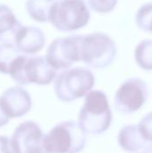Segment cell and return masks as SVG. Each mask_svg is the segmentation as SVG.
I'll use <instances>...</instances> for the list:
<instances>
[{"instance_id":"obj_20","label":"cell","mask_w":152,"mask_h":153,"mask_svg":"<svg viewBox=\"0 0 152 153\" xmlns=\"http://www.w3.org/2000/svg\"><path fill=\"white\" fill-rule=\"evenodd\" d=\"M8 120H9V117L6 115V113H5V111L4 109L2 104L0 102V126H3L6 125Z\"/></svg>"},{"instance_id":"obj_13","label":"cell","mask_w":152,"mask_h":153,"mask_svg":"<svg viewBox=\"0 0 152 153\" xmlns=\"http://www.w3.org/2000/svg\"><path fill=\"white\" fill-rule=\"evenodd\" d=\"M21 56L17 48L8 41L0 42V73L9 74L17 60Z\"/></svg>"},{"instance_id":"obj_17","label":"cell","mask_w":152,"mask_h":153,"mask_svg":"<svg viewBox=\"0 0 152 153\" xmlns=\"http://www.w3.org/2000/svg\"><path fill=\"white\" fill-rule=\"evenodd\" d=\"M135 21L140 29L152 32V3L141 6L136 13Z\"/></svg>"},{"instance_id":"obj_4","label":"cell","mask_w":152,"mask_h":153,"mask_svg":"<svg viewBox=\"0 0 152 153\" xmlns=\"http://www.w3.org/2000/svg\"><path fill=\"white\" fill-rule=\"evenodd\" d=\"M95 83L93 74L83 67L63 71L56 80L54 90L56 97L65 102H71L86 96Z\"/></svg>"},{"instance_id":"obj_22","label":"cell","mask_w":152,"mask_h":153,"mask_svg":"<svg viewBox=\"0 0 152 153\" xmlns=\"http://www.w3.org/2000/svg\"><path fill=\"white\" fill-rule=\"evenodd\" d=\"M0 39H1V36H0Z\"/></svg>"},{"instance_id":"obj_11","label":"cell","mask_w":152,"mask_h":153,"mask_svg":"<svg viewBox=\"0 0 152 153\" xmlns=\"http://www.w3.org/2000/svg\"><path fill=\"white\" fill-rule=\"evenodd\" d=\"M15 47L20 52L33 54L39 51L45 44L43 31L33 26L21 25L13 32Z\"/></svg>"},{"instance_id":"obj_1","label":"cell","mask_w":152,"mask_h":153,"mask_svg":"<svg viewBox=\"0 0 152 153\" xmlns=\"http://www.w3.org/2000/svg\"><path fill=\"white\" fill-rule=\"evenodd\" d=\"M112 112L107 95L101 91H91L85 96L79 113L78 125L85 134H99L108 129Z\"/></svg>"},{"instance_id":"obj_16","label":"cell","mask_w":152,"mask_h":153,"mask_svg":"<svg viewBox=\"0 0 152 153\" xmlns=\"http://www.w3.org/2000/svg\"><path fill=\"white\" fill-rule=\"evenodd\" d=\"M21 25L12 10L7 5L0 4V36L9 30L13 33Z\"/></svg>"},{"instance_id":"obj_18","label":"cell","mask_w":152,"mask_h":153,"mask_svg":"<svg viewBox=\"0 0 152 153\" xmlns=\"http://www.w3.org/2000/svg\"><path fill=\"white\" fill-rule=\"evenodd\" d=\"M117 2L115 0H107V1H88L87 4H89L90 6V8L96 12H99V13H107V12H110L112 11L116 5Z\"/></svg>"},{"instance_id":"obj_21","label":"cell","mask_w":152,"mask_h":153,"mask_svg":"<svg viewBox=\"0 0 152 153\" xmlns=\"http://www.w3.org/2000/svg\"><path fill=\"white\" fill-rule=\"evenodd\" d=\"M143 153H152V146H150L149 148H147L146 151Z\"/></svg>"},{"instance_id":"obj_10","label":"cell","mask_w":152,"mask_h":153,"mask_svg":"<svg viewBox=\"0 0 152 153\" xmlns=\"http://www.w3.org/2000/svg\"><path fill=\"white\" fill-rule=\"evenodd\" d=\"M0 102L9 118L22 117L31 107L30 96L21 87L7 89L0 96Z\"/></svg>"},{"instance_id":"obj_12","label":"cell","mask_w":152,"mask_h":153,"mask_svg":"<svg viewBox=\"0 0 152 153\" xmlns=\"http://www.w3.org/2000/svg\"><path fill=\"white\" fill-rule=\"evenodd\" d=\"M118 143L125 152H134L144 148L147 142L142 136L138 126L127 125L118 134Z\"/></svg>"},{"instance_id":"obj_19","label":"cell","mask_w":152,"mask_h":153,"mask_svg":"<svg viewBox=\"0 0 152 153\" xmlns=\"http://www.w3.org/2000/svg\"><path fill=\"white\" fill-rule=\"evenodd\" d=\"M0 153H15L11 139L6 136H0Z\"/></svg>"},{"instance_id":"obj_5","label":"cell","mask_w":152,"mask_h":153,"mask_svg":"<svg viewBox=\"0 0 152 153\" xmlns=\"http://www.w3.org/2000/svg\"><path fill=\"white\" fill-rule=\"evenodd\" d=\"M56 70L44 56L21 55L15 61L10 75L19 84L30 82L39 85L50 83L56 77Z\"/></svg>"},{"instance_id":"obj_9","label":"cell","mask_w":152,"mask_h":153,"mask_svg":"<svg viewBox=\"0 0 152 153\" xmlns=\"http://www.w3.org/2000/svg\"><path fill=\"white\" fill-rule=\"evenodd\" d=\"M44 139L40 127L33 121H26L16 127L11 141L15 153H48Z\"/></svg>"},{"instance_id":"obj_6","label":"cell","mask_w":152,"mask_h":153,"mask_svg":"<svg viewBox=\"0 0 152 153\" xmlns=\"http://www.w3.org/2000/svg\"><path fill=\"white\" fill-rule=\"evenodd\" d=\"M90 17V10L83 1H54L49 22L58 30L72 31L84 27Z\"/></svg>"},{"instance_id":"obj_2","label":"cell","mask_w":152,"mask_h":153,"mask_svg":"<svg viewBox=\"0 0 152 153\" xmlns=\"http://www.w3.org/2000/svg\"><path fill=\"white\" fill-rule=\"evenodd\" d=\"M85 133L74 121L57 124L44 139L48 153H79L85 147Z\"/></svg>"},{"instance_id":"obj_14","label":"cell","mask_w":152,"mask_h":153,"mask_svg":"<svg viewBox=\"0 0 152 153\" xmlns=\"http://www.w3.org/2000/svg\"><path fill=\"white\" fill-rule=\"evenodd\" d=\"M54 1H28L26 3L29 15L35 21L44 22L49 21V14Z\"/></svg>"},{"instance_id":"obj_8","label":"cell","mask_w":152,"mask_h":153,"mask_svg":"<svg viewBox=\"0 0 152 153\" xmlns=\"http://www.w3.org/2000/svg\"><path fill=\"white\" fill-rule=\"evenodd\" d=\"M148 96L146 82L139 78H131L118 88L115 95L114 106L121 113H133L142 107Z\"/></svg>"},{"instance_id":"obj_15","label":"cell","mask_w":152,"mask_h":153,"mask_svg":"<svg viewBox=\"0 0 152 153\" xmlns=\"http://www.w3.org/2000/svg\"><path fill=\"white\" fill-rule=\"evenodd\" d=\"M134 56L140 67L152 70V39L142 40L135 48Z\"/></svg>"},{"instance_id":"obj_7","label":"cell","mask_w":152,"mask_h":153,"mask_svg":"<svg viewBox=\"0 0 152 153\" xmlns=\"http://www.w3.org/2000/svg\"><path fill=\"white\" fill-rule=\"evenodd\" d=\"M82 35L58 38L49 45L46 59L56 69H67L73 63L81 61L80 46Z\"/></svg>"},{"instance_id":"obj_3","label":"cell","mask_w":152,"mask_h":153,"mask_svg":"<svg viewBox=\"0 0 152 153\" xmlns=\"http://www.w3.org/2000/svg\"><path fill=\"white\" fill-rule=\"evenodd\" d=\"M116 55L114 40L106 33L82 35L80 46L81 61L92 68H105L112 64Z\"/></svg>"}]
</instances>
